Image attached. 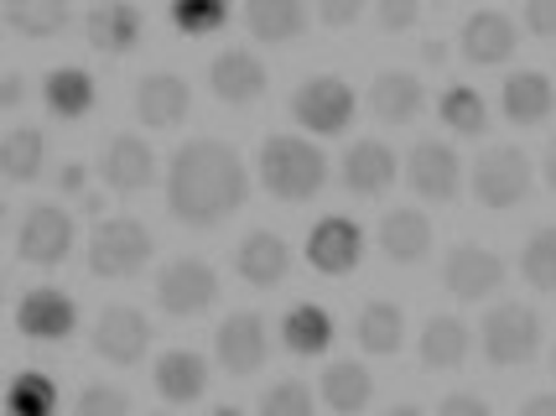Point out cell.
<instances>
[{"label": "cell", "instance_id": "1", "mask_svg": "<svg viewBox=\"0 0 556 416\" xmlns=\"http://www.w3.org/2000/svg\"><path fill=\"white\" fill-rule=\"evenodd\" d=\"M250 198V172H244L240 151L198 136L188 147L172 151L167 167V214L188 229H214L229 214H240Z\"/></svg>", "mask_w": 556, "mask_h": 416}, {"label": "cell", "instance_id": "2", "mask_svg": "<svg viewBox=\"0 0 556 416\" xmlns=\"http://www.w3.org/2000/svg\"><path fill=\"white\" fill-rule=\"evenodd\" d=\"M261 182L281 203H307L328 182V156L307 136H266V147H261Z\"/></svg>", "mask_w": 556, "mask_h": 416}, {"label": "cell", "instance_id": "3", "mask_svg": "<svg viewBox=\"0 0 556 416\" xmlns=\"http://www.w3.org/2000/svg\"><path fill=\"white\" fill-rule=\"evenodd\" d=\"M151 261V229L141 219H99L94 235H89V270L104 276V281H125Z\"/></svg>", "mask_w": 556, "mask_h": 416}, {"label": "cell", "instance_id": "4", "mask_svg": "<svg viewBox=\"0 0 556 416\" xmlns=\"http://www.w3.org/2000/svg\"><path fill=\"white\" fill-rule=\"evenodd\" d=\"M479 343H484L489 365H531L535 349H541V318L526 302H500L484 313V328H479Z\"/></svg>", "mask_w": 556, "mask_h": 416}, {"label": "cell", "instance_id": "5", "mask_svg": "<svg viewBox=\"0 0 556 416\" xmlns=\"http://www.w3.org/2000/svg\"><path fill=\"white\" fill-rule=\"evenodd\" d=\"M218 302V270L198 255H177L156 270V307L172 318H203Z\"/></svg>", "mask_w": 556, "mask_h": 416}, {"label": "cell", "instance_id": "6", "mask_svg": "<svg viewBox=\"0 0 556 416\" xmlns=\"http://www.w3.org/2000/svg\"><path fill=\"white\" fill-rule=\"evenodd\" d=\"M531 182H535V167L520 147H489L473 162V198L484 209H515V203H526Z\"/></svg>", "mask_w": 556, "mask_h": 416}, {"label": "cell", "instance_id": "7", "mask_svg": "<svg viewBox=\"0 0 556 416\" xmlns=\"http://www.w3.org/2000/svg\"><path fill=\"white\" fill-rule=\"evenodd\" d=\"M291 121L313 136H343L354 121V89L339 74H317L307 84H296L291 94Z\"/></svg>", "mask_w": 556, "mask_h": 416}, {"label": "cell", "instance_id": "8", "mask_svg": "<svg viewBox=\"0 0 556 416\" xmlns=\"http://www.w3.org/2000/svg\"><path fill=\"white\" fill-rule=\"evenodd\" d=\"M73 250V219L58 209V203H31L26 209L22 229H16V255L26 266H63Z\"/></svg>", "mask_w": 556, "mask_h": 416}, {"label": "cell", "instance_id": "9", "mask_svg": "<svg viewBox=\"0 0 556 416\" xmlns=\"http://www.w3.org/2000/svg\"><path fill=\"white\" fill-rule=\"evenodd\" d=\"M266 354H270V339H266V318L261 313H229L214 328V360L235 380L255 375V369L266 365Z\"/></svg>", "mask_w": 556, "mask_h": 416}, {"label": "cell", "instance_id": "10", "mask_svg": "<svg viewBox=\"0 0 556 416\" xmlns=\"http://www.w3.org/2000/svg\"><path fill=\"white\" fill-rule=\"evenodd\" d=\"M442 287L458 302H484L505 287V261L484 245H453L442 261Z\"/></svg>", "mask_w": 556, "mask_h": 416}, {"label": "cell", "instance_id": "11", "mask_svg": "<svg viewBox=\"0 0 556 416\" xmlns=\"http://www.w3.org/2000/svg\"><path fill=\"white\" fill-rule=\"evenodd\" d=\"M406 182H412L416 198L427 203H453L463 188V162L447 141H416L412 156H406Z\"/></svg>", "mask_w": 556, "mask_h": 416}, {"label": "cell", "instance_id": "12", "mask_svg": "<svg viewBox=\"0 0 556 416\" xmlns=\"http://www.w3.org/2000/svg\"><path fill=\"white\" fill-rule=\"evenodd\" d=\"M130 110H136V121L151 125V130H177V125L188 121V110H193V89H188V78L177 74H146L136 84V94H130Z\"/></svg>", "mask_w": 556, "mask_h": 416}, {"label": "cell", "instance_id": "13", "mask_svg": "<svg viewBox=\"0 0 556 416\" xmlns=\"http://www.w3.org/2000/svg\"><path fill=\"white\" fill-rule=\"evenodd\" d=\"M307 261H313V270H323V276H349V270H359L364 229L354 219H343V214L317 219L313 235H307Z\"/></svg>", "mask_w": 556, "mask_h": 416}, {"label": "cell", "instance_id": "14", "mask_svg": "<svg viewBox=\"0 0 556 416\" xmlns=\"http://www.w3.org/2000/svg\"><path fill=\"white\" fill-rule=\"evenodd\" d=\"M515 48H520V26H515V16H505V11H473L458 31V52L468 63H479V68L509 63Z\"/></svg>", "mask_w": 556, "mask_h": 416}, {"label": "cell", "instance_id": "15", "mask_svg": "<svg viewBox=\"0 0 556 416\" xmlns=\"http://www.w3.org/2000/svg\"><path fill=\"white\" fill-rule=\"evenodd\" d=\"M146 343H151V323H146L141 307H104L94 323V354L99 360H110V365H141Z\"/></svg>", "mask_w": 556, "mask_h": 416}, {"label": "cell", "instance_id": "16", "mask_svg": "<svg viewBox=\"0 0 556 416\" xmlns=\"http://www.w3.org/2000/svg\"><path fill=\"white\" fill-rule=\"evenodd\" d=\"M16 328L37 343L73 339V328H78V302H73L68 292H58V287H31V292L22 297V307H16Z\"/></svg>", "mask_w": 556, "mask_h": 416}, {"label": "cell", "instance_id": "17", "mask_svg": "<svg viewBox=\"0 0 556 416\" xmlns=\"http://www.w3.org/2000/svg\"><path fill=\"white\" fill-rule=\"evenodd\" d=\"M266 63L250 48H229L208 63V89H214L218 104H255L266 94Z\"/></svg>", "mask_w": 556, "mask_h": 416}, {"label": "cell", "instance_id": "18", "mask_svg": "<svg viewBox=\"0 0 556 416\" xmlns=\"http://www.w3.org/2000/svg\"><path fill=\"white\" fill-rule=\"evenodd\" d=\"M427 104V89L412 68H380L375 84H369V110L380 125H412Z\"/></svg>", "mask_w": 556, "mask_h": 416}, {"label": "cell", "instance_id": "19", "mask_svg": "<svg viewBox=\"0 0 556 416\" xmlns=\"http://www.w3.org/2000/svg\"><path fill=\"white\" fill-rule=\"evenodd\" d=\"M141 5H125V0H110V5H94L89 16H84V37H89V48L104 52V58H125V52L141 42Z\"/></svg>", "mask_w": 556, "mask_h": 416}, {"label": "cell", "instance_id": "20", "mask_svg": "<svg viewBox=\"0 0 556 416\" xmlns=\"http://www.w3.org/2000/svg\"><path fill=\"white\" fill-rule=\"evenodd\" d=\"M99 177L115 193H141V188H151V177H156V151L146 147V136H115L104 147Z\"/></svg>", "mask_w": 556, "mask_h": 416}, {"label": "cell", "instance_id": "21", "mask_svg": "<svg viewBox=\"0 0 556 416\" xmlns=\"http://www.w3.org/2000/svg\"><path fill=\"white\" fill-rule=\"evenodd\" d=\"M235 270H240V281L250 287H276V281H287L291 270V250L287 240L276 235V229H250L235 250Z\"/></svg>", "mask_w": 556, "mask_h": 416}, {"label": "cell", "instance_id": "22", "mask_svg": "<svg viewBox=\"0 0 556 416\" xmlns=\"http://www.w3.org/2000/svg\"><path fill=\"white\" fill-rule=\"evenodd\" d=\"M500 110H505L509 125H541V121H552L556 84L541 74V68H520V74L505 78V89H500Z\"/></svg>", "mask_w": 556, "mask_h": 416}, {"label": "cell", "instance_id": "23", "mask_svg": "<svg viewBox=\"0 0 556 416\" xmlns=\"http://www.w3.org/2000/svg\"><path fill=\"white\" fill-rule=\"evenodd\" d=\"M380 250L390 266H416L432 250V219L421 209H390L380 219Z\"/></svg>", "mask_w": 556, "mask_h": 416}, {"label": "cell", "instance_id": "24", "mask_svg": "<svg viewBox=\"0 0 556 416\" xmlns=\"http://www.w3.org/2000/svg\"><path fill=\"white\" fill-rule=\"evenodd\" d=\"M395 151L386 141H354V147L343 151V188L359 198H380L395 182Z\"/></svg>", "mask_w": 556, "mask_h": 416}, {"label": "cell", "instance_id": "25", "mask_svg": "<svg viewBox=\"0 0 556 416\" xmlns=\"http://www.w3.org/2000/svg\"><path fill=\"white\" fill-rule=\"evenodd\" d=\"M307 5L302 0H250L244 5V26H250V37L255 42H266V48H287L296 42L302 31H307Z\"/></svg>", "mask_w": 556, "mask_h": 416}, {"label": "cell", "instance_id": "26", "mask_svg": "<svg viewBox=\"0 0 556 416\" xmlns=\"http://www.w3.org/2000/svg\"><path fill=\"white\" fill-rule=\"evenodd\" d=\"M151 375H156L162 401H172V406H193L198 395L208 391V360L193 354V349H167Z\"/></svg>", "mask_w": 556, "mask_h": 416}, {"label": "cell", "instance_id": "27", "mask_svg": "<svg viewBox=\"0 0 556 416\" xmlns=\"http://www.w3.org/2000/svg\"><path fill=\"white\" fill-rule=\"evenodd\" d=\"M94 99L99 84L89 68H48V78H42V104L58 121H84L94 110Z\"/></svg>", "mask_w": 556, "mask_h": 416}, {"label": "cell", "instance_id": "28", "mask_svg": "<svg viewBox=\"0 0 556 416\" xmlns=\"http://www.w3.org/2000/svg\"><path fill=\"white\" fill-rule=\"evenodd\" d=\"M468 343H473L468 323L453 318V313H437V318H427V328H421L416 354H421L427 369H458L463 360H468Z\"/></svg>", "mask_w": 556, "mask_h": 416}, {"label": "cell", "instance_id": "29", "mask_svg": "<svg viewBox=\"0 0 556 416\" xmlns=\"http://www.w3.org/2000/svg\"><path fill=\"white\" fill-rule=\"evenodd\" d=\"M317 391H323V401L339 416H359L375 401V375L364 365H354V360H333V365L323 369V386Z\"/></svg>", "mask_w": 556, "mask_h": 416}, {"label": "cell", "instance_id": "30", "mask_svg": "<svg viewBox=\"0 0 556 416\" xmlns=\"http://www.w3.org/2000/svg\"><path fill=\"white\" fill-rule=\"evenodd\" d=\"M281 343H287L291 354H302V360L328 354V343H333V313L317 307V302L287 307V318H281Z\"/></svg>", "mask_w": 556, "mask_h": 416}, {"label": "cell", "instance_id": "31", "mask_svg": "<svg viewBox=\"0 0 556 416\" xmlns=\"http://www.w3.org/2000/svg\"><path fill=\"white\" fill-rule=\"evenodd\" d=\"M354 339H359L364 354L386 360V354H401L406 343V313L395 302H364L359 323H354Z\"/></svg>", "mask_w": 556, "mask_h": 416}, {"label": "cell", "instance_id": "32", "mask_svg": "<svg viewBox=\"0 0 556 416\" xmlns=\"http://www.w3.org/2000/svg\"><path fill=\"white\" fill-rule=\"evenodd\" d=\"M42 162H48V141L37 125H16L0 136V177L5 182H37Z\"/></svg>", "mask_w": 556, "mask_h": 416}, {"label": "cell", "instance_id": "33", "mask_svg": "<svg viewBox=\"0 0 556 416\" xmlns=\"http://www.w3.org/2000/svg\"><path fill=\"white\" fill-rule=\"evenodd\" d=\"M5 416H58V386L48 369H22L5 386Z\"/></svg>", "mask_w": 556, "mask_h": 416}, {"label": "cell", "instance_id": "34", "mask_svg": "<svg viewBox=\"0 0 556 416\" xmlns=\"http://www.w3.org/2000/svg\"><path fill=\"white\" fill-rule=\"evenodd\" d=\"M437 115L447 130H458V136H484L489 130V104L479 89H468V84H453V89H442L437 99Z\"/></svg>", "mask_w": 556, "mask_h": 416}, {"label": "cell", "instance_id": "35", "mask_svg": "<svg viewBox=\"0 0 556 416\" xmlns=\"http://www.w3.org/2000/svg\"><path fill=\"white\" fill-rule=\"evenodd\" d=\"M5 22L16 26V31H26V37H58L73 22V11L63 0H11L5 5Z\"/></svg>", "mask_w": 556, "mask_h": 416}, {"label": "cell", "instance_id": "36", "mask_svg": "<svg viewBox=\"0 0 556 416\" xmlns=\"http://www.w3.org/2000/svg\"><path fill=\"white\" fill-rule=\"evenodd\" d=\"M520 276L531 281L535 292H552L556 297V224L535 229L526 250H520Z\"/></svg>", "mask_w": 556, "mask_h": 416}, {"label": "cell", "instance_id": "37", "mask_svg": "<svg viewBox=\"0 0 556 416\" xmlns=\"http://www.w3.org/2000/svg\"><path fill=\"white\" fill-rule=\"evenodd\" d=\"M224 22H229V5H218V0H172V26L188 37L218 31Z\"/></svg>", "mask_w": 556, "mask_h": 416}, {"label": "cell", "instance_id": "38", "mask_svg": "<svg viewBox=\"0 0 556 416\" xmlns=\"http://www.w3.org/2000/svg\"><path fill=\"white\" fill-rule=\"evenodd\" d=\"M261 416H313V391L302 380H276L270 391H261Z\"/></svg>", "mask_w": 556, "mask_h": 416}, {"label": "cell", "instance_id": "39", "mask_svg": "<svg viewBox=\"0 0 556 416\" xmlns=\"http://www.w3.org/2000/svg\"><path fill=\"white\" fill-rule=\"evenodd\" d=\"M73 416H130V395L121 386H84L73 401Z\"/></svg>", "mask_w": 556, "mask_h": 416}, {"label": "cell", "instance_id": "40", "mask_svg": "<svg viewBox=\"0 0 556 416\" xmlns=\"http://www.w3.org/2000/svg\"><path fill=\"white\" fill-rule=\"evenodd\" d=\"M375 16H380V26H386V31H406V26L421 22V5H416V0H386Z\"/></svg>", "mask_w": 556, "mask_h": 416}, {"label": "cell", "instance_id": "41", "mask_svg": "<svg viewBox=\"0 0 556 416\" xmlns=\"http://www.w3.org/2000/svg\"><path fill=\"white\" fill-rule=\"evenodd\" d=\"M437 416H494V412H489V401H484V395H473V391H453V395H442V406H437Z\"/></svg>", "mask_w": 556, "mask_h": 416}, {"label": "cell", "instance_id": "42", "mask_svg": "<svg viewBox=\"0 0 556 416\" xmlns=\"http://www.w3.org/2000/svg\"><path fill=\"white\" fill-rule=\"evenodd\" d=\"M520 22H526V31H535V37H556V0H531V5L520 11Z\"/></svg>", "mask_w": 556, "mask_h": 416}, {"label": "cell", "instance_id": "43", "mask_svg": "<svg viewBox=\"0 0 556 416\" xmlns=\"http://www.w3.org/2000/svg\"><path fill=\"white\" fill-rule=\"evenodd\" d=\"M359 16H364L359 0H323V5H317V22L323 26H354Z\"/></svg>", "mask_w": 556, "mask_h": 416}, {"label": "cell", "instance_id": "44", "mask_svg": "<svg viewBox=\"0 0 556 416\" xmlns=\"http://www.w3.org/2000/svg\"><path fill=\"white\" fill-rule=\"evenodd\" d=\"M58 193L63 198L89 193V167H84V162H63V167H58Z\"/></svg>", "mask_w": 556, "mask_h": 416}, {"label": "cell", "instance_id": "45", "mask_svg": "<svg viewBox=\"0 0 556 416\" xmlns=\"http://www.w3.org/2000/svg\"><path fill=\"white\" fill-rule=\"evenodd\" d=\"M26 94H31V89H26L22 74H0V110H22Z\"/></svg>", "mask_w": 556, "mask_h": 416}, {"label": "cell", "instance_id": "46", "mask_svg": "<svg viewBox=\"0 0 556 416\" xmlns=\"http://www.w3.org/2000/svg\"><path fill=\"white\" fill-rule=\"evenodd\" d=\"M520 416H556V391H541V395H531V401L520 406Z\"/></svg>", "mask_w": 556, "mask_h": 416}, {"label": "cell", "instance_id": "47", "mask_svg": "<svg viewBox=\"0 0 556 416\" xmlns=\"http://www.w3.org/2000/svg\"><path fill=\"white\" fill-rule=\"evenodd\" d=\"M541 177H546V188H556V136L546 141V156H541Z\"/></svg>", "mask_w": 556, "mask_h": 416}, {"label": "cell", "instance_id": "48", "mask_svg": "<svg viewBox=\"0 0 556 416\" xmlns=\"http://www.w3.org/2000/svg\"><path fill=\"white\" fill-rule=\"evenodd\" d=\"M421 58H427V63H447V48H442V42H421Z\"/></svg>", "mask_w": 556, "mask_h": 416}, {"label": "cell", "instance_id": "49", "mask_svg": "<svg viewBox=\"0 0 556 416\" xmlns=\"http://www.w3.org/2000/svg\"><path fill=\"white\" fill-rule=\"evenodd\" d=\"M386 416H427V412H421V406H412V401H401V406H390Z\"/></svg>", "mask_w": 556, "mask_h": 416}, {"label": "cell", "instance_id": "50", "mask_svg": "<svg viewBox=\"0 0 556 416\" xmlns=\"http://www.w3.org/2000/svg\"><path fill=\"white\" fill-rule=\"evenodd\" d=\"M214 416H244V412H235V406H218V412Z\"/></svg>", "mask_w": 556, "mask_h": 416}, {"label": "cell", "instance_id": "51", "mask_svg": "<svg viewBox=\"0 0 556 416\" xmlns=\"http://www.w3.org/2000/svg\"><path fill=\"white\" fill-rule=\"evenodd\" d=\"M0 229H5V198H0Z\"/></svg>", "mask_w": 556, "mask_h": 416}, {"label": "cell", "instance_id": "52", "mask_svg": "<svg viewBox=\"0 0 556 416\" xmlns=\"http://www.w3.org/2000/svg\"><path fill=\"white\" fill-rule=\"evenodd\" d=\"M0 302H5V281H0Z\"/></svg>", "mask_w": 556, "mask_h": 416}, {"label": "cell", "instance_id": "53", "mask_svg": "<svg viewBox=\"0 0 556 416\" xmlns=\"http://www.w3.org/2000/svg\"><path fill=\"white\" fill-rule=\"evenodd\" d=\"M552 365H556V349H552Z\"/></svg>", "mask_w": 556, "mask_h": 416}]
</instances>
